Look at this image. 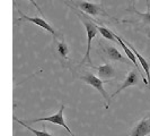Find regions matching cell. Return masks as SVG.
Returning <instances> with one entry per match:
<instances>
[{
  "label": "cell",
  "mask_w": 150,
  "mask_h": 136,
  "mask_svg": "<svg viewBox=\"0 0 150 136\" xmlns=\"http://www.w3.org/2000/svg\"><path fill=\"white\" fill-rule=\"evenodd\" d=\"M57 1L63 2L69 8H77L83 13L88 14L91 18L95 19V22L97 23L98 25L103 26L105 24H113V22L119 23L117 18L110 15L104 9V7L99 4H94L88 0H57Z\"/></svg>",
  "instance_id": "1"
},
{
  "label": "cell",
  "mask_w": 150,
  "mask_h": 136,
  "mask_svg": "<svg viewBox=\"0 0 150 136\" xmlns=\"http://www.w3.org/2000/svg\"><path fill=\"white\" fill-rule=\"evenodd\" d=\"M147 7H148L147 13H140L135 8V5H130L125 10L131 16L129 18L119 19V23L125 25V26L131 27L132 30L137 31V32L142 33V34H144L150 40V1L149 0H147Z\"/></svg>",
  "instance_id": "2"
},
{
  "label": "cell",
  "mask_w": 150,
  "mask_h": 136,
  "mask_svg": "<svg viewBox=\"0 0 150 136\" xmlns=\"http://www.w3.org/2000/svg\"><path fill=\"white\" fill-rule=\"evenodd\" d=\"M71 72L74 73V75H75L77 78L81 79L83 83H86L87 85H90V86H93L95 90H97L98 92L100 93V95L103 97V99L105 100V108L108 109V107L111 105L112 98H111V95L107 94V92L105 91L103 85L106 83H111V82L100 79V78H99L98 76L95 75L87 66H81L80 64H78L77 66H74L72 69H71Z\"/></svg>",
  "instance_id": "3"
},
{
  "label": "cell",
  "mask_w": 150,
  "mask_h": 136,
  "mask_svg": "<svg viewBox=\"0 0 150 136\" xmlns=\"http://www.w3.org/2000/svg\"><path fill=\"white\" fill-rule=\"evenodd\" d=\"M119 45L120 44L117 42H112L105 38H99L97 40V51L103 58V61H110L113 64L122 62L130 68H135L134 64L120 51Z\"/></svg>",
  "instance_id": "4"
},
{
  "label": "cell",
  "mask_w": 150,
  "mask_h": 136,
  "mask_svg": "<svg viewBox=\"0 0 150 136\" xmlns=\"http://www.w3.org/2000/svg\"><path fill=\"white\" fill-rule=\"evenodd\" d=\"M70 9L75 13L76 15L78 16V18L80 19V22L83 23L85 29H86V33H87V43H88V44H87L86 54H85L83 59L81 60V62H80V65H81V66H87V67H89L91 65H94L93 61L90 60V43H91L93 39L97 37L98 32H99V31H98V24L95 22L94 18H91L88 14L83 13L81 10H79V9L74 8V7H71Z\"/></svg>",
  "instance_id": "5"
},
{
  "label": "cell",
  "mask_w": 150,
  "mask_h": 136,
  "mask_svg": "<svg viewBox=\"0 0 150 136\" xmlns=\"http://www.w3.org/2000/svg\"><path fill=\"white\" fill-rule=\"evenodd\" d=\"M51 50L54 56V58L59 61L62 68L66 69H72V64L70 60V49L66 40V37L61 33H58L57 35L52 37L51 42Z\"/></svg>",
  "instance_id": "6"
},
{
  "label": "cell",
  "mask_w": 150,
  "mask_h": 136,
  "mask_svg": "<svg viewBox=\"0 0 150 136\" xmlns=\"http://www.w3.org/2000/svg\"><path fill=\"white\" fill-rule=\"evenodd\" d=\"M88 68H89L95 75L98 76L100 79L108 81V82H113L114 79H116L117 75L120 74V72L117 70L115 64L110 62V61H104V64L103 65H99V66L91 65Z\"/></svg>",
  "instance_id": "7"
},
{
  "label": "cell",
  "mask_w": 150,
  "mask_h": 136,
  "mask_svg": "<svg viewBox=\"0 0 150 136\" xmlns=\"http://www.w3.org/2000/svg\"><path fill=\"white\" fill-rule=\"evenodd\" d=\"M66 109V106L64 105H61L59 111L57 113H54L52 116H49V117H43V118H38V119H30V120H25L26 124H35V122H40V121H47V122H52L54 125H59V126H62L63 128L67 130L68 133L71 136H76L72 130L68 127V125L64 121V118H63V111Z\"/></svg>",
  "instance_id": "8"
},
{
  "label": "cell",
  "mask_w": 150,
  "mask_h": 136,
  "mask_svg": "<svg viewBox=\"0 0 150 136\" xmlns=\"http://www.w3.org/2000/svg\"><path fill=\"white\" fill-rule=\"evenodd\" d=\"M141 79H142V76H141V74L138 72V69H137V68H130L128 72V74H127V77H125V79H124V82L122 83V85L120 86V89H117V91H115L112 95H111V98L116 97L120 92H122L123 90H125V89L129 87V86L139 85ZM142 82H143V79H142Z\"/></svg>",
  "instance_id": "9"
},
{
  "label": "cell",
  "mask_w": 150,
  "mask_h": 136,
  "mask_svg": "<svg viewBox=\"0 0 150 136\" xmlns=\"http://www.w3.org/2000/svg\"><path fill=\"white\" fill-rule=\"evenodd\" d=\"M17 11H18V14H19V18H18V22H24V21H26V22H30V23H34L35 25H38L40 27H42V29H44L45 31H47V32H50L51 34H52V37L54 35H57L59 32L55 30V29H53L52 26L49 24V23L46 22L45 19H43L42 17H30V16H27L25 15L23 11H21L18 8H17Z\"/></svg>",
  "instance_id": "10"
},
{
  "label": "cell",
  "mask_w": 150,
  "mask_h": 136,
  "mask_svg": "<svg viewBox=\"0 0 150 136\" xmlns=\"http://www.w3.org/2000/svg\"><path fill=\"white\" fill-rule=\"evenodd\" d=\"M150 135V111L143 116L131 129L128 136H147Z\"/></svg>",
  "instance_id": "11"
},
{
  "label": "cell",
  "mask_w": 150,
  "mask_h": 136,
  "mask_svg": "<svg viewBox=\"0 0 150 136\" xmlns=\"http://www.w3.org/2000/svg\"><path fill=\"white\" fill-rule=\"evenodd\" d=\"M124 40V39H123ZM124 42H125V44L128 45L129 48L133 51V53L135 54V57H137V59H138V61L140 62V65H141V67H142L143 72H144V74H146V77H147V79H148V84H149V86H148V89L150 90V62L144 57H142L140 53L137 51V49H135L134 47H133V44L132 43H130L128 40H124Z\"/></svg>",
  "instance_id": "12"
},
{
  "label": "cell",
  "mask_w": 150,
  "mask_h": 136,
  "mask_svg": "<svg viewBox=\"0 0 150 136\" xmlns=\"http://www.w3.org/2000/svg\"><path fill=\"white\" fill-rule=\"evenodd\" d=\"M13 119H14L15 121H17L18 124H21L22 126H24L25 128H27V130L32 132L34 135H36V136H54V135H52V134H50L49 132H46L45 129H44V130H36V129L32 128V127H30V126H28V125H27L25 121H23V120H21V119H18L16 116H14V117H13Z\"/></svg>",
  "instance_id": "13"
},
{
  "label": "cell",
  "mask_w": 150,
  "mask_h": 136,
  "mask_svg": "<svg viewBox=\"0 0 150 136\" xmlns=\"http://www.w3.org/2000/svg\"><path fill=\"white\" fill-rule=\"evenodd\" d=\"M98 31H99V33L103 35V38H105L106 40H110V41H112V42H117L114 32H112L111 30H108L107 27H104V26H102V25H98Z\"/></svg>",
  "instance_id": "14"
},
{
  "label": "cell",
  "mask_w": 150,
  "mask_h": 136,
  "mask_svg": "<svg viewBox=\"0 0 150 136\" xmlns=\"http://www.w3.org/2000/svg\"><path fill=\"white\" fill-rule=\"evenodd\" d=\"M28 1H30V4H32V5L34 6V7L36 8V9H38V13H40L41 15H42V16H44V13H43V10H42V9L40 8V6H38V2H36L35 0H28Z\"/></svg>",
  "instance_id": "15"
},
{
  "label": "cell",
  "mask_w": 150,
  "mask_h": 136,
  "mask_svg": "<svg viewBox=\"0 0 150 136\" xmlns=\"http://www.w3.org/2000/svg\"><path fill=\"white\" fill-rule=\"evenodd\" d=\"M129 4H130V5H134L135 0H129Z\"/></svg>",
  "instance_id": "16"
}]
</instances>
